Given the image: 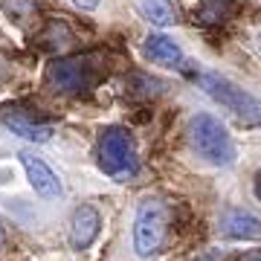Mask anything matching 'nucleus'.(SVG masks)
I'll use <instances>...</instances> for the list:
<instances>
[{"instance_id": "obj_1", "label": "nucleus", "mask_w": 261, "mask_h": 261, "mask_svg": "<svg viewBox=\"0 0 261 261\" xmlns=\"http://www.w3.org/2000/svg\"><path fill=\"white\" fill-rule=\"evenodd\" d=\"M189 140H192V148L197 151V157H203L206 163L212 166H232L238 151H235V142L229 137L226 125L212 113H195L192 122H189Z\"/></svg>"}, {"instance_id": "obj_2", "label": "nucleus", "mask_w": 261, "mask_h": 261, "mask_svg": "<svg viewBox=\"0 0 261 261\" xmlns=\"http://www.w3.org/2000/svg\"><path fill=\"white\" fill-rule=\"evenodd\" d=\"M200 87H203V93L212 102H218L224 111H229L241 125H247V128H261V99L247 93L244 87L229 82L226 75L200 73Z\"/></svg>"}, {"instance_id": "obj_3", "label": "nucleus", "mask_w": 261, "mask_h": 261, "mask_svg": "<svg viewBox=\"0 0 261 261\" xmlns=\"http://www.w3.org/2000/svg\"><path fill=\"white\" fill-rule=\"evenodd\" d=\"M99 168L116 183L137 177L140 157H137L134 137L125 128L113 125V128L102 130V137H99Z\"/></svg>"}, {"instance_id": "obj_4", "label": "nucleus", "mask_w": 261, "mask_h": 261, "mask_svg": "<svg viewBox=\"0 0 261 261\" xmlns=\"http://www.w3.org/2000/svg\"><path fill=\"white\" fill-rule=\"evenodd\" d=\"M105 75V64L96 56H75L49 64L47 84L58 93H87Z\"/></svg>"}, {"instance_id": "obj_5", "label": "nucleus", "mask_w": 261, "mask_h": 261, "mask_svg": "<svg viewBox=\"0 0 261 261\" xmlns=\"http://www.w3.org/2000/svg\"><path fill=\"white\" fill-rule=\"evenodd\" d=\"M166 203L157 197H145L137 206V218H134V250L140 258H151L160 252V247L166 241Z\"/></svg>"}, {"instance_id": "obj_6", "label": "nucleus", "mask_w": 261, "mask_h": 261, "mask_svg": "<svg viewBox=\"0 0 261 261\" xmlns=\"http://www.w3.org/2000/svg\"><path fill=\"white\" fill-rule=\"evenodd\" d=\"M0 122H3V128H9L12 134H18L23 140L29 142H49L53 140V125L47 122H38L35 116L29 111H23L20 105H6V108H0Z\"/></svg>"}, {"instance_id": "obj_7", "label": "nucleus", "mask_w": 261, "mask_h": 261, "mask_svg": "<svg viewBox=\"0 0 261 261\" xmlns=\"http://www.w3.org/2000/svg\"><path fill=\"white\" fill-rule=\"evenodd\" d=\"M218 232L229 241H255L261 238V218L241 206H226L218 218Z\"/></svg>"}, {"instance_id": "obj_8", "label": "nucleus", "mask_w": 261, "mask_h": 261, "mask_svg": "<svg viewBox=\"0 0 261 261\" xmlns=\"http://www.w3.org/2000/svg\"><path fill=\"white\" fill-rule=\"evenodd\" d=\"M18 160H20V166H23V171H27L29 186L35 189V195L47 197V200H56V197L64 195V186H61L58 174L41 157H35L32 151H20Z\"/></svg>"}, {"instance_id": "obj_9", "label": "nucleus", "mask_w": 261, "mask_h": 261, "mask_svg": "<svg viewBox=\"0 0 261 261\" xmlns=\"http://www.w3.org/2000/svg\"><path fill=\"white\" fill-rule=\"evenodd\" d=\"M99 226H102V218L93 206H79L73 212V221H70V244L73 250H87L90 244L99 238Z\"/></svg>"}, {"instance_id": "obj_10", "label": "nucleus", "mask_w": 261, "mask_h": 261, "mask_svg": "<svg viewBox=\"0 0 261 261\" xmlns=\"http://www.w3.org/2000/svg\"><path fill=\"white\" fill-rule=\"evenodd\" d=\"M145 56H148L154 64L180 67V61H183V49L174 44V38H168V35H148L145 38Z\"/></svg>"}, {"instance_id": "obj_11", "label": "nucleus", "mask_w": 261, "mask_h": 261, "mask_svg": "<svg viewBox=\"0 0 261 261\" xmlns=\"http://www.w3.org/2000/svg\"><path fill=\"white\" fill-rule=\"evenodd\" d=\"M140 12L154 27H171L177 20V12L168 0H140Z\"/></svg>"}, {"instance_id": "obj_12", "label": "nucleus", "mask_w": 261, "mask_h": 261, "mask_svg": "<svg viewBox=\"0 0 261 261\" xmlns=\"http://www.w3.org/2000/svg\"><path fill=\"white\" fill-rule=\"evenodd\" d=\"M229 6H232V0H200L195 20H200V23H221L229 15Z\"/></svg>"}, {"instance_id": "obj_13", "label": "nucleus", "mask_w": 261, "mask_h": 261, "mask_svg": "<svg viewBox=\"0 0 261 261\" xmlns=\"http://www.w3.org/2000/svg\"><path fill=\"white\" fill-rule=\"evenodd\" d=\"M41 41H47L44 47L47 49H58V47H67L70 44V29L64 27V23H58V20H53L49 23V29L41 35Z\"/></svg>"}, {"instance_id": "obj_14", "label": "nucleus", "mask_w": 261, "mask_h": 261, "mask_svg": "<svg viewBox=\"0 0 261 261\" xmlns=\"http://www.w3.org/2000/svg\"><path fill=\"white\" fill-rule=\"evenodd\" d=\"M134 82H140V87L130 90V93H137V96H157V93H163V82L151 79V75H134Z\"/></svg>"}, {"instance_id": "obj_15", "label": "nucleus", "mask_w": 261, "mask_h": 261, "mask_svg": "<svg viewBox=\"0 0 261 261\" xmlns=\"http://www.w3.org/2000/svg\"><path fill=\"white\" fill-rule=\"evenodd\" d=\"M73 3H75V6H82V9H96L102 0H73Z\"/></svg>"}, {"instance_id": "obj_16", "label": "nucleus", "mask_w": 261, "mask_h": 261, "mask_svg": "<svg viewBox=\"0 0 261 261\" xmlns=\"http://www.w3.org/2000/svg\"><path fill=\"white\" fill-rule=\"evenodd\" d=\"M6 79H9V64H6V61L0 58V84L6 82Z\"/></svg>"}, {"instance_id": "obj_17", "label": "nucleus", "mask_w": 261, "mask_h": 261, "mask_svg": "<svg viewBox=\"0 0 261 261\" xmlns=\"http://www.w3.org/2000/svg\"><path fill=\"white\" fill-rule=\"evenodd\" d=\"M252 192H255V197L261 200V168H258V174H255V183H252Z\"/></svg>"}, {"instance_id": "obj_18", "label": "nucleus", "mask_w": 261, "mask_h": 261, "mask_svg": "<svg viewBox=\"0 0 261 261\" xmlns=\"http://www.w3.org/2000/svg\"><path fill=\"white\" fill-rule=\"evenodd\" d=\"M3 241H6V235H3V224H0V247H3Z\"/></svg>"}, {"instance_id": "obj_19", "label": "nucleus", "mask_w": 261, "mask_h": 261, "mask_svg": "<svg viewBox=\"0 0 261 261\" xmlns=\"http://www.w3.org/2000/svg\"><path fill=\"white\" fill-rule=\"evenodd\" d=\"M197 261H212V258H206V255H203V258H197Z\"/></svg>"}, {"instance_id": "obj_20", "label": "nucleus", "mask_w": 261, "mask_h": 261, "mask_svg": "<svg viewBox=\"0 0 261 261\" xmlns=\"http://www.w3.org/2000/svg\"><path fill=\"white\" fill-rule=\"evenodd\" d=\"M258 49H261V38H258Z\"/></svg>"}]
</instances>
